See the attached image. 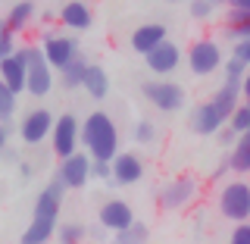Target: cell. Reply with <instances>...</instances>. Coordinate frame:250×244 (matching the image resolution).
Instances as JSON below:
<instances>
[{"mask_svg": "<svg viewBox=\"0 0 250 244\" xmlns=\"http://www.w3.org/2000/svg\"><path fill=\"white\" fill-rule=\"evenodd\" d=\"M69 188L60 178H50L41 194L35 198V210H31V222L25 225V232L19 235L22 244H44L50 238H57V225H60V210H62V198Z\"/></svg>", "mask_w": 250, "mask_h": 244, "instance_id": "6da1fadb", "label": "cell"}, {"mask_svg": "<svg viewBox=\"0 0 250 244\" xmlns=\"http://www.w3.org/2000/svg\"><path fill=\"white\" fill-rule=\"evenodd\" d=\"M82 147L94 160H113L119 154V125L106 110H94L82 119Z\"/></svg>", "mask_w": 250, "mask_h": 244, "instance_id": "7a4b0ae2", "label": "cell"}, {"mask_svg": "<svg viewBox=\"0 0 250 244\" xmlns=\"http://www.w3.org/2000/svg\"><path fill=\"white\" fill-rule=\"evenodd\" d=\"M16 53H19V60L25 63V94L31 97H47V94L53 91V85H57V69L50 66V60H47V53L41 50V44H25V47H16Z\"/></svg>", "mask_w": 250, "mask_h": 244, "instance_id": "3957f363", "label": "cell"}, {"mask_svg": "<svg viewBox=\"0 0 250 244\" xmlns=\"http://www.w3.org/2000/svg\"><path fill=\"white\" fill-rule=\"evenodd\" d=\"M141 97H144L156 113H178V110H185V104H188L185 85L172 82V78H166V75L147 78V82L141 85Z\"/></svg>", "mask_w": 250, "mask_h": 244, "instance_id": "277c9868", "label": "cell"}, {"mask_svg": "<svg viewBox=\"0 0 250 244\" xmlns=\"http://www.w3.org/2000/svg\"><path fill=\"white\" fill-rule=\"evenodd\" d=\"M197 194H200V178L191 176V172H182V176L169 178V182L160 188L156 203H160V210H166V213H178V210L191 207V203L197 200Z\"/></svg>", "mask_w": 250, "mask_h": 244, "instance_id": "5b68a950", "label": "cell"}, {"mask_svg": "<svg viewBox=\"0 0 250 244\" xmlns=\"http://www.w3.org/2000/svg\"><path fill=\"white\" fill-rule=\"evenodd\" d=\"M216 207L222 213V219H229V222H244V219H250V182L247 178L225 182L219 188Z\"/></svg>", "mask_w": 250, "mask_h": 244, "instance_id": "8992f818", "label": "cell"}, {"mask_svg": "<svg viewBox=\"0 0 250 244\" xmlns=\"http://www.w3.org/2000/svg\"><path fill=\"white\" fill-rule=\"evenodd\" d=\"M185 63H188V69H191L194 78H207V75H213V72L222 69L225 53H222V47H219V41H213V38H197V41L185 50Z\"/></svg>", "mask_w": 250, "mask_h": 244, "instance_id": "52a82bcc", "label": "cell"}, {"mask_svg": "<svg viewBox=\"0 0 250 244\" xmlns=\"http://www.w3.org/2000/svg\"><path fill=\"white\" fill-rule=\"evenodd\" d=\"M91 160H94V156L88 151H75L69 156H60L57 176H53V178H60L69 191H82V188L91 182Z\"/></svg>", "mask_w": 250, "mask_h": 244, "instance_id": "ba28073f", "label": "cell"}, {"mask_svg": "<svg viewBox=\"0 0 250 244\" xmlns=\"http://www.w3.org/2000/svg\"><path fill=\"white\" fill-rule=\"evenodd\" d=\"M50 147H53V156H69L82 147V122L75 119V113H60L57 122H53V132H50Z\"/></svg>", "mask_w": 250, "mask_h": 244, "instance_id": "9c48e42d", "label": "cell"}, {"mask_svg": "<svg viewBox=\"0 0 250 244\" xmlns=\"http://www.w3.org/2000/svg\"><path fill=\"white\" fill-rule=\"evenodd\" d=\"M53 122H57V116L50 113V110H44V107H35V110H28L25 116H22V122H19V138H22V144H28V147H38V144H44L47 138H50V132H53Z\"/></svg>", "mask_w": 250, "mask_h": 244, "instance_id": "30bf717a", "label": "cell"}, {"mask_svg": "<svg viewBox=\"0 0 250 244\" xmlns=\"http://www.w3.org/2000/svg\"><path fill=\"white\" fill-rule=\"evenodd\" d=\"M41 50L47 53V60H50V66L60 69L66 66L69 60H75L78 53H82V47H78V38L75 35H60V31H44L41 38Z\"/></svg>", "mask_w": 250, "mask_h": 244, "instance_id": "8fae6325", "label": "cell"}, {"mask_svg": "<svg viewBox=\"0 0 250 244\" xmlns=\"http://www.w3.org/2000/svg\"><path fill=\"white\" fill-rule=\"evenodd\" d=\"M225 122H229V119L222 116V110H219L213 100L197 104L191 110V116H188V129H191L194 135H200V138H216V132L222 129Z\"/></svg>", "mask_w": 250, "mask_h": 244, "instance_id": "7c38bea8", "label": "cell"}, {"mask_svg": "<svg viewBox=\"0 0 250 244\" xmlns=\"http://www.w3.org/2000/svg\"><path fill=\"white\" fill-rule=\"evenodd\" d=\"M144 63H147V69H150L153 75H172L185 63V50L175 41H169V38H166V41L156 44L150 53H144Z\"/></svg>", "mask_w": 250, "mask_h": 244, "instance_id": "4fadbf2b", "label": "cell"}, {"mask_svg": "<svg viewBox=\"0 0 250 244\" xmlns=\"http://www.w3.org/2000/svg\"><path fill=\"white\" fill-rule=\"evenodd\" d=\"M144 160H141L138 154H131V151H119L113 156V178H109V185H119V188H131V185H138L141 178H144Z\"/></svg>", "mask_w": 250, "mask_h": 244, "instance_id": "5bb4252c", "label": "cell"}, {"mask_svg": "<svg viewBox=\"0 0 250 244\" xmlns=\"http://www.w3.org/2000/svg\"><path fill=\"white\" fill-rule=\"evenodd\" d=\"M97 219H100V225H104V229L119 232V229H125V225L135 222V210H131V203H125L119 198H109L104 207H100Z\"/></svg>", "mask_w": 250, "mask_h": 244, "instance_id": "9a60e30c", "label": "cell"}, {"mask_svg": "<svg viewBox=\"0 0 250 244\" xmlns=\"http://www.w3.org/2000/svg\"><path fill=\"white\" fill-rule=\"evenodd\" d=\"M169 38V28L163 25V22H144V25H138L135 31H131V38H128V44H131V50L135 53H150L156 44H163Z\"/></svg>", "mask_w": 250, "mask_h": 244, "instance_id": "2e32d148", "label": "cell"}, {"mask_svg": "<svg viewBox=\"0 0 250 244\" xmlns=\"http://www.w3.org/2000/svg\"><path fill=\"white\" fill-rule=\"evenodd\" d=\"M60 22L62 28H72V31H88L94 25V10L88 0H66L60 10Z\"/></svg>", "mask_w": 250, "mask_h": 244, "instance_id": "e0dca14e", "label": "cell"}, {"mask_svg": "<svg viewBox=\"0 0 250 244\" xmlns=\"http://www.w3.org/2000/svg\"><path fill=\"white\" fill-rule=\"evenodd\" d=\"M0 78L16 94H25V63L19 60V53H10V57L0 60Z\"/></svg>", "mask_w": 250, "mask_h": 244, "instance_id": "ac0fdd59", "label": "cell"}, {"mask_svg": "<svg viewBox=\"0 0 250 244\" xmlns=\"http://www.w3.org/2000/svg\"><path fill=\"white\" fill-rule=\"evenodd\" d=\"M38 16V3L35 0H16V3L10 6V13H6V25H10V31H25L31 22H35Z\"/></svg>", "mask_w": 250, "mask_h": 244, "instance_id": "d6986e66", "label": "cell"}, {"mask_svg": "<svg viewBox=\"0 0 250 244\" xmlns=\"http://www.w3.org/2000/svg\"><path fill=\"white\" fill-rule=\"evenodd\" d=\"M209 100H213V104L222 110V116L229 119V116L234 113V107H238L241 100H244V94H241V85H238V82H222Z\"/></svg>", "mask_w": 250, "mask_h": 244, "instance_id": "ffe728a7", "label": "cell"}, {"mask_svg": "<svg viewBox=\"0 0 250 244\" xmlns=\"http://www.w3.org/2000/svg\"><path fill=\"white\" fill-rule=\"evenodd\" d=\"M88 66H91V63L84 60L82 53H78L75 60H69L66 66L60 69V85H62L66 91H75V88H82V85H84V75H88Z\"/></svg>", "mask_w": 250, "mask_h": 244, "instance_id": "44dd1931", "label": "cell"}, {"mask_svg": "<svg viewBox=\"0 0 250 244\" xmlns=\"http://www.w3.org/2000/svg\"><path fill=\"white\" fill-rule=\"evenodd\" d=\"M82 88L88 91V97H91V100H104L106 94H109V72H106L104 66H97V63H91Z\"/></svg>", "mask_w": 250, "mask_h": 244, "instance_id": "7402d4cb", "label": "cell"}, {"mask_svg": "<svg viewBox=\"0 0 250 244\" xmlns=\"http://www.w3.org/2000/svg\"><path fill=\"white\" fill-rule=\"evenodd\" d=\"M229 160H231V169L238 172V176H250V132L238 135L234 147L229 151Z\"/></svg>", "mask_w": 250, "mask_h": 244, "instance_id": "603a6c76", "label": "cell"}, {"mask_svg": "<svg viewBox=\"0 0 250 244\" xmlns=\"http://www.w3.org/2000/svg\"><path fill=\"white\" fill-rule=\"evenodd\" d=\"M131 138H135L138 144L150 147V144H156V141H160V129H156L153 119H138L135 129H131Z\"/></svg>", "mask_w": 250, "mask_h": 244, "instance_id": "cb8c5ba5", "label": "cell"}, {"mask_svg": "<svg viewBox=\"0 0 250 244\" xmlns=\"http://www.w3.org/2000/svg\"><path fill=\"white\" fill-rule=\"evenodd\" d=\"M116 235V241L119 244H141V241H147L150 238V229H147L144 222H131V225H125V229H119V232H113Z\"/></svg>", "mask_w": 250, "mask_h": 244, "instance_id": "d4e9b609", "label": "cell"}, {"mask_svg": "<svg viewBox=\"0 0 250 244\" xmlns=\"http://www.w3.org/2000/svg\"><path fill=\"white\" fill-rule=\"evenodd\" d=\"M84 238H88V229L82 222H60L57 225V241H62V244H78Z\"/></svg>", "mask_w": 250, "mask_h": 244, "instance_id": "484cf974", "label": "cell"}, {"mask_svg": "<svg viewBox=\"0 0 250 244\" xmlns=\"http://www.w3.org/2000/svg\"><path fill=\"white\" fill-rule=\"evenodd\" d=\"M16 107H19V94H16L10 85L0 78V119H13Z\"/></svg>", "mask_w": 250, "mask_h": 244, "instance_id": "4316f807", "label": "cell"}, {"mask_svg": "<svg viewBox=\"0 0 250 244\" xmlns=\"http://www.w3.org/2000/svg\"><path fill=\"white\" fill-rule=\"evenodd\" d=\"M229 125L234 132H238V135H244V132H250V104L244 100V104H238L234 107V113L229 116Z\"/></svg>", "mask_w": 250, "mask_h": 244, "instance_id": "83f0119b", "label": "cell"}, {"mask_svg": "<svg viewBox=\"0 0 250 244\" xmlns=\"http://www.w3.org/2000/svg\"><path fill=\"white\" fill-rule=\"evenodd\" d=\"M222 72H225V82H238L241 85V78L247 72V63L231 53V57H225V63H222Z\"/></svg>", "mask_w": 250, "mask_h": 244, "instance_id": "f1b7e54d", "label": "cell"}, {"mask_svg": "<svg viewBox=\"0 0 250 244\" xmlns=\"http://www.w3.org/2000/svg\"><path fill=\"white\" fill-rule=\"evenodd\" d=\"M219 10V6L213 3V0H191L188 3V13H191V19L194 22H207V19H213V13Z\"/></svg>", "mask_w": 250, "mask_h": 244, "instance_id": "f546056e", "label": "cell"}, {"mask_svg": "<svg viewBox=\"0 0 250 244\" xmlns=\"http://www.w3.org/2000/svg\"><path fill=\"white\" fill-rule=\"evenodd\" d=\"M10 53H16V31H10V25L3 19L0 22V60L10 57Z\"/></svg>", "mask_w": 250, "mask_h": 244, "instance_id": "4dcf8cb0", "label": "cell"}, {"mask_svg": "<svg viewBox=\"0 0 250 244\" xmlns=\"http://www.w3.org/2000/svg\"><path fill=\"white\" fill-rule=\"evenodd\" d=\"M247 19H250V10H244V6H225V28H234Z\"/></svg>", "mask_w": 250, "mask_h": 244, "instance_id": "1f68e13d", "label": "cell"}, {"mask_svg": "<svg viewBox=\"0 0 250 244\" xmlns=\"http://www.w3.org/2000/svg\"><path fill=\"white\" fill-rule=\"evenodd\" d=\"M91 178L109 182L113 178V160H91Z\"/></svg>", "mask_w": 250, "mask_h": 244, "instance_id": "d6a6232c", "label": "cell"}, {"mask_svg": "<svg viewBox=\"0 0 250 244\" xmlns=\"http://www.w3.org/2000/svg\"><path fill=\"white\" fill-rule=\"evenodd\" d=\"M229 241L231 244H250V219H244V222H234Z\"/></svg>", "mask_w": 250, "mask_h": 244, "instance_id": "836d02e7", "label": "cell"}, {"mask_svg": "<svg viewBox=\"0 0 250 244\" xmlns=\"http://www.w3.org/2000/svg\"><path fill=\"white\" fill-rule=\"evenodd\" d=\"M229 172H234V169H231V160H229V156H222V160L213 166V172H209V182H213V185L225 182V176H229Z\"/></svg>", "mask_w": 250, "mask_h": 244, "instance_id": "e575fe53", "label": "cell"}, {"mask_svg": "<svg viewBox=\"0 0 250 244\" xmlns=\"http://www.w3.org/2000/svg\"><path fill=\"white\" fill-rule=\"evenodd\" d=\"M216 141H219V144H222V147H225V151H231V147H234V141H238V132H234V129H231V125H229V122H225V125H222V129H219V132H216Z\"/></svg>", "mask_w": 250, "mask_h": 244, "instance_id": "d590c367", "label": "cell"}, {"mask_svg": "<svg viewBox=\"0 0 250 244\" xmlns=\"http://www.w3.org/2000/svg\"><path fill=\"white\" fill-rule=\"evenodd\" d=\"M234 57H241V60H244L247 63V66H250V38H241V41H234Z\"/></svg>", "mask_w": 250, "mask_h": 244, "instance_id": "8d00e7d4", "label": "cell"}, {"mask_svg": "<svg viewBox=\"0 0 250 244\" xmlns=\"http://www.w3.org/2000/svg\"><path fill=\"white\" fill-rule=\"evenodd\" d=\"M16 172H19V178H22V182H31V178H35V163L19 160V163H16Z\"/></svg>", "mask_w": 250, "mask_h": 244, "instance_id": "74e56055", "label": "cell"}, {"mask_svg": "<svg viewBox=\"0 0 250 244\" xmlns=\"http://www.w3.org/2000/svg\"><path fill=\"white\" fill-rule=\"evenodd\" d=\"M10 138H13V122L10 119H0V151L10 144Z\"/></svg>", "mask_w": 250, "mask_h": 244, "instance_id": "f35d334b", "label": "cell"}, {"mask_svg": "<svg viewBox=\"0 0 250 244\" xmlns=\"http://www.w3.org/2000/svg\"><path fill=\"white\" fill-rule=\"evenodd\" d=\"M0 160H3V163H10V166H16V163H19L22 156H19V151H16V147H10V144H6L3 151H0Z\"/></svg>", "mask_w": 250, "mask_h": 244, "instance_id": "ab89813d", "label": "cell"}, {"mask_svg": "<svg viewBox=\"0 0 250 244\" xmlns=\"http://www.w3.org/2000/svg\"><path fill=\"white\" fill-rule=\"evenodd\" d=\"M241 94H244V100L250 97V66H247V72H244V78H241Z\"/></svg>", "mask_w": 250, "mask_h": 244, "instance_id": "60d3db41", "label": "cell"}, {"mask_svg": "<svg viewBox=\"0 0 250 244\" xmlns=\"http://www.w3.org/2000/svg\"><path fill=\"white\" fill-rule=\"evenodd\" d=\"M229 6H244V10H250V0H229Z\"/></svg>", "mask_w": 250, "mask_h": 244, "instance_id": "b9f144b4", "label": "cell"}, {"mask_svg": "<svg viewBox=\"0 0 250 244\" xmlns=\"http://www.w3.org/2000/svg\"><path fill=\"white\" fill-rule=\"evenodd\" d=\"M213 3H216V6H229V0H213Z\"/></svg>", "mask_w": 250, "mask_h": 244, "instance_id": "7bdbcfd3", "label": "cell"}, {"mask_svg": "<svg viewBox=\"0 0 250 244\" xmlns=\"http://www.w3.org/2000/svg\"><path fill=\"white\" fill-rule=\"evenodd\" d=\"M166 3H191V0H166Z\"/></svg>", "mask_w": 250, "mask_h": 244, "instance_id": "ee69618b", "label": "cell"}, {"mask_svg": "<svg viewBox=\"0 0 250 244\" xmlns=\"http://www.w3.org/2000/svg\"><path fill=\"white\" fill-rule=\"evenodd\" d=\"M247 104H250V97H247Z\"/></svg>", "mask_w": 250, "mask_h": 244, "instance_id": "f6af8a7d", "label": "cell"}]
</instances>
